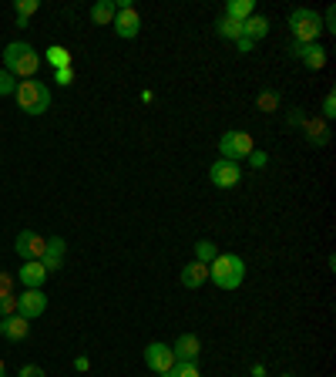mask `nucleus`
<instances>
[{"mask_svg":"<svg viewBox=\"0 0 336 377\" xmlns=\"http://www.w3.org/2000/svg\"><path fill=\"white\" fill-rule=\"evenodd\" d=\"M4 71H11L17 81L34 78L40 71V54L27 44V40H11L4 48Z\"/></svg>","mask_w":336,"mask_h":377,"instance_id":"f257e3e1","label":"nucleus"},{"mask_svg":"<svg viewBox=\"0 0 336 377\" xmlns=\"http://www.w3.org/2000/svg\"><path fill=\"white\" fill-rule=\"evenodd\" d=\"M208 280L219 286V290H239L246 280V263L235 253H219L215 260L208 263Z\"/></svg>","mask_w":336,"mask_h":377,"instance_id":"f03ea898","label":"nucleus"},{"mask_svg":"<svg viewBox=\"0 0 336 377\" xmlns=\"http://www.w3.org/2000/svg\"><path fill=\"white\" fill-rule=\"evenodd\" d=\"M13 102L24 115H44L51 108V88L38 78H27V81H17L13 88Z\"/></svg>","mask_w":336,"mask_h":377,"instance_id":"7ed1b4c3","label":"nucleus"},{"mask_svg":"<svg viewBox=\"0 0 336 377\" xmlns=\"http://www.w3.org/2000/svg\"><path fill=\"white\" fill-rule=\"evenodd\" d=\"M289 31H293V44H316L323 34V17L310 7H296L289 13Z\"/></svg>","mask_w":336,"mask_h":377,"instance_id":"20e7f679","label":"nucleus"},{"mask_svg":"<svg viewBox=\"0 0 336 377\" xmlns=\"http://www.w3.org/2000/svg\"><path fill=\"white\" fill-rule=\"evenodd\" d=\"M256 152L252 148V135L249 131H225L219 138V155L229 158V162H242V158H249Z\"/></svg>","mask_w":336,"mask_h":377,"instance_id":"39448f33","label":"nucleus"},{"mask_svg":"<svg viewBox=\"0 0 336 377\" xmlns=\"http://www.w3.org/2000/svg\"><path fill=\"white\" fill-rule=\"evenodd\" d=\"M13 253H17L24 263L44 260V253H47V239H44V236H38L34 229H21V233H17V239H13Z\"/></svg>","mask_w":336,"mask_h":377,"instance_id":"423d86ee","label":"nucleus"},{"mask_svg":"<svg viewBox=\"0 0 336 377\" xmlns=\"http://www.w3.org/2000/svg\"><path fill=\"white\" fill-rule=\"evenodd\" d=\"M208 179H212V185H215V189H235V185L242 182V169H239V162L219 158V162H212Z\"/></svg>","mask_w":336,"mask_h":377,"instance_id":"0eeeda50","label":"nucleus"},{"mask_svg":"<svg viewBox=\"0 0 336 377\" xmlns=\"http://www.w3.org/2000/svg\"><path fill=\"white\" fill-rule=\"evenodd\" d=\"M145 367L155 371V374H168V371L175 367V354H172V347L162 344V340H152V344L145 347Z\"/></svg>","mask_w":336,"mask_h":377,"instance_id":"6e6552de","label":"nucleus"},{"mask_svg":"<svg viewBox=\"0 0 336 377\" xmlns=\"http://www.w3.org/2000/svg\"><path fill=\"white\" fill-rule=\"evenodd\" d=\"M111 27H115V34L121 40H131V38H138V31H142V17H138L135 7H118Z\"/></svg>","mask_w":336,"mask_h":377,"instance_id":"1a4fd4ad","label":"nucleus"},{"mask_svg":"<svg viewBox=\"0 0 336 377\" xmlns=\"http://www.w3.org/2000/svg\"><path fill=\"white\" fill-rule=\"evenodd\" d=\"M44 310H47V297H44L40 290H24V293L17 297V313H21L24 320H38V317H44Z\"/></svg>","mask_w":336,"mask_h":377,"instance_id":"9d476101","label":"nucleus"},{"mask_svg":"<svg viewBox=\"0 0 336 377\" xmlns=\"http://www.w3.org/2000/svg\"><path fill=\"white\" fill-rule=\"evenodd\" d=\"M172 354H175V361H189V364H195L198 354H202V340L195 337V334H179V340L172 344Z\"/></svg>","mask_w":336,"mask_h":377,"instance_id":"9b49d317","label":"nucleus"},{"mask_svg":"<svg viewBox=\"0 0 336 377\" xmlns=\"http://www.w3.org/2000/svg\"><path fill=\"white\" fill-rule=\"evenodd\" d=\"M27 334H30V320H24L21 313H11V317H0V337L7 340H24Z\"/></svg>","mask_w":336,"mask_h":377,"instance_id":"f8f14e48","label":"nucleus"},{"mask_svg":"<svg viewBox=\"0 0 336 377\" xmlns=\"http://www.w3.org/2000/svg\"><path fill=\"white\" fill-rule=\"evenodd\" d=\"M293 54H296V58L306 67H310V71H320V67H326V51L320 48V44H293Z\"/></svg>","mask_w":336,"mask_h":377,"instance_id":"ddd939ff","label":"nucleus"},{"mask_svg":"<svg viewBox=\"0 0 336 377\" xmlns=\"http://www.w3.org/2000/svg\"><path fill=\"white\" fill-rule=\"evenodd\" d=\"M17 280H21V286H24V290H40V286H44V280H47V270L40 266V260H30V263H24V266H21Z\"/></svg>","mask_w":336,"mask_h":377,"instance_id":"4468645a","label":"nucleus"},{"mask_svg":"<svg viewBox=\"0 0 336 377\" xmlns=\"http://www.w3.org/2000/svg\"><path fill=\"white\" fill-rule=\"evenodd\" d=\"M206 280H208V266H206V263L192 260L189 266H181V286H185V290H198Z\"/></svg>","mask_w":336,"mask_h":377,"instance_id":"2eb2a0df","label":"nucleus"},{"mask_svg":"<svg viewBox=\"0 0 336 377\" xmlns=\"http://www.w3.org/2000/svg\"><path fill=\"white\" fill-rule=\"evenodd\" d=\"M266 34H269V21H266L262 13H252V17H246V21H242V38H246V40H252V44H256V40H262Z\"/></svg>","mask_w":336,"mask_h":377,"instance_id":"dca6fc26","label":"nucleus"},{"mask_svg":"<svg viewBox=\"0 0 336 377\" xmlns=\"http://www.w3.org/2000/svg\"><path fill=\"white\" fill-rule=\"evenodd\" d=\"M115 13H118V7L111 4V0H98V4L91 7V24H98V27L111 24V21H115Z\"/></svg>","mask_w":336,"mask_h":377,"instance_id":"f3484780","label":"nucleus"},{"mask_svg":"<svg viewBox=\"0 0 336 377\" xmlns=\"http://www.w3.org/2000/svg\"><path fill=\"white\" fill-rule=\"evenodd\" d=\"M256 13V0H229L225 4V17H233V21H246V17H252Z\"/></svg>","mask_w":336,"mask_h":377,"instance_id":"a211bd4d","label":"nucleus"},{"mask_svg":"<svg viewBox=\"0 0 336 377\" xmlns=\"http://www.w3.org/2000/svg\"><path fill=\"white\" fill-rule=\"evenodd\" d=\"M215 34H219V38H225V40H239V38H242V24L222 13L219 21H215Z\"/></svg>","mask_w":336,"mask_h":377,"instance_id":"6ab92c4d","label":"nucleus"},{"mask_svg":"<svg viewBox=\"0 0 336 377\" xmlns=\"http://www.w3.org/2000/svg\"><path fill=\"white\" fill-rule=\"evenodd\" d=\"M303 129H306L310 145H326V142H330V131H326L323 121H303Z\"/></svg>","mask_w":336,"mask_h":377,"instance_id":"aec40b11","label":"nucleus"},{"mask_svg":"<svg viewBox=\"0 0 336 377\" xmlns=\"http://www.w3.org/2000/svg\"><path fill=\"white\" fill-rule=\"evenodd\" d=\"M47 65H54L57 71H61V67H74V65H71V51H67V48H61V44L47 48Z\"/></svg>","mask_w":336,"mask_h":377,"instance_id":"412c9836","label":"nucleus"},{"mask_svg":"<svg viewBox=\"0 0 336 377\" xmlns=\"http://www.w3.org/2000/svg\"><path fill=\"white\" fill-rule=\"evenodd\" d=\"M215 256H219V246H215L212 239H198V243H195V260H198V263H206V266H208Z\"/></svg>","mask_w":336,"mask_h":377,"instance_id":"4be33fe9","label":"nucleus"},{"mask_svg":"<svg viewBox=\"0 0 336 377\" xmlns=\"http://www.w3.org/2000/svg\"><path fill=\"white\" fill-rule=\"evenodd\" d=\"M162 377H202V371H198V364H189V361H175V367L168 371V374Z\"/></svg>","mask_w":336,"mask_h":377,"instance_id":"5701e85b","label":"nucleus"},{"mask_svg":"<svg viewBox=\"0 0 336 377\" xmlns=\"http://www.w3.org/2000/svg\"><path fill=\"white\" fill-rule=\"evenodd\" d=\"M38 7H40V0H17V4H13V13H17L21 21H27L30 13H38Z\"/></svg>","mask_w":336,"mask_h":377,"instance_id":"b1692460","label":"nucleus"},{"mask_svg":"<svg viewBox=\"0 0 336 377\" xmlns=\"http://www.w3.org/2000/svg\"><path fill=\"white\" fill-rule=\"evenodd\" d=\"M256 104L262 108V111H276V108H279V94L276 92H259Z\"/></svg>","mask_w":336,"mask_h":377,"instance_id":"393cba45","label":"nucleus"},{"mask_svg":"<svg viewBox=\"0 0 336 377\" xmlns=\"http://www.w3.org/2000/svg\"><path fill=\"white\" fill-rule=\"evenodd\" d=\"M65 239H61V236H51V239H47V253H44V256H57V260H65Z\"/></svg>","mask_w":336,"mask_h":377,"instance_id":"a878e982","label":"nucleus"},{"mask_svg":"<svg viewBox=\"0 0 336 377\" xmlns=\"http://www.w3.org/2000/svg\"><path fill=\"white\" fill-rule=\"evenodd\" d=\"M13 88H17V78H13L11 71L0 67V98H4V94H13Z\"/></svg>","mask_w":336,"mask_h":377,"instance_id":"bb28decb","label":"nucleus"},{"mask_svg":"<svg viewBox=\"0 0 336 377\" xmlns=\"http://www.w3.org/2000/svg\"><path fill=\"white\" fill-rule=\"evenodd\" d=\"M17 313V293H4L0 297V317H11Z\"/></svg>","mask_w":336,"mask_h":377,"instance_id":"cd10ccee","label":"nucleus"},{"mask_svg":"<svg viewBox=\"0 0 336 377\" xmlns=\"http://www.w3.org/2000/svg\"><path fill=\"white\" fill-rule=\"evenodd\" d=\"M4 293H17V280H13L7 270H0V297Z\"/></svg>","mask_w":336,"mask_h":377,"instance_id":"c85d7f7f","label":"nucleus"},{"mask_svg":"<svg viewBox=\"0 0 336 377\" xmlns=\"http://www.w3.org/2000/svg\"><path fill=\"white\" fill-rule=\"evenodd\" d=\"M54 81H57V84H71V81H74V67H61V71H54Z\"/></svg>","mask_w":336,"mask_h":377,"instance_id":"c756f323","label":"nucleus"},{"mask_svg":"<svg viewBox=\"0 0 336 377\" xmlns=\"http://www.w3.org/2000/svg\"><path fill=\"white\" fill-rule=\"evenodd\" d=\"M17 377H47V371L38 367V364H27V367H21V374H17Z\"/></svg>","mask_w":336,"mask_h":377,"instance_id":"7c9ffc66","label":"nucleus"},{"mask_svg":"<svg viewBox=\"0 0 336 377\" xmlns=\"http://www.w3.org/2000/svg\"><path fill=\"white\" fill-rule=\"evenodd\" d=\"M333 115H336V94L330 92L323 98V118H333Z\"/></svg>","mask_w":336,"mask_h":377,"instance_id":"2f4dec72","label":"nucleus"},{"mask_svg":"<svg viewBox=\"0 0 336 377\" xmlns=\"http://www.w3.org/2000/svg\"><path fill=\"white\" fill-rule=\"evenodd\" d=\"M266 162H269L266 152H252V155H249V165H252V169H266Z\"/></svg>","mask_w":336,"mask_h":377,"instance_id":"473e14b6","label":"nucleus"},{"mask_svg":"<svg viewBox=\"0 0 336 377\" xmlns=\"http://www.w3.org/2000/svg\"><path fill=\"white\" fill-rule=\"evenodd\" d=\"M61 263H65V260H57V256H44V260H40V266H44L47 273H57V270H61Z\"/></svg>","mask_w":336,"mask_h":377,"instance_id":"72a5a7b5","label":"nucleus"},{"mask_svg":"<svg viewBox=\"0 0 336 377\" xmlns=\"http://www.w3.org/2000/svg\"><path fill=\"white\" fill-rule=\"evenodd\" d=\"M323 31H330V34L336 31V11H333V7H330V11H326V17H323Z\"/></svg>","mask_w":336,"mask_h":377,"instance_id":"f704fd0d","label":"nucleus"},{"mask_svg":"<svg viewBox=\"0 0 336 377\" xmlns=\"http://www.w3.org/2000/svg\"><path fill=\"white\" fill-rule=\"evenodd\" d=\"M286 125H303V115H299V111H289V115H286Z\"/></svg>","mask_w":336,"mask_h":377,"instance_id":"c9c22d12","label":"nucleus"},{"mask_svg":"<svg viewBox=\"0 0 336 377\" xmlns=\"http://www.w3.org/2000/svg\"><path fill=\"white\" fill-rule=\"evenodd\" d=\"M235 44H239V51H242V54H249V51H252V40H246V38H239Z\"/></svg>","mask_w":336,"mask_h":377,"instance_id":"e433bc0d","label":"nucleus"},{"mask_svg":"<svg viewBox=\"0 0 336 377\" xmlns=\"http://www.w3.org/2000/svg\"><path fill=\"white\" fill-rule=\"evenodd\" d=\"M74 367H78V371H88L91 361H88V357H78V361H74Z\"/></svg>","mask_w":336,"mask_h":377,"instance_id":"4c0bfd02","label":"nucleus"},{"mask_svg":"<svg viewBox=\"0 0 336 377\" xmlns=\"http://www.w3.org/2000/svg\"><path fill=\"white\" fill-rule=\"evenodd\" d=\"M252 377H269V374H266V367L262 364H252Z\"/></svg>","mask_w":336,"mask_h":377,"instance_id":"58836bf2","label":"nucleus"},{"mask_svg":"<svg viewBox=\"0 0 336 377\" xmlns=\"http://www.w3.org/2000/svg\"><path fill=\"white\" fill-rule=\"evenodd\" d=\"M0 377H7V371H4V361H0Z\"/></svg>","mask_w":336,"mask_h":377,"instance_id":"ea45409f","label":"nucleus"},{"mask_svg":"<svg viewBox=\"0 0 336 377\" xmlns=\"http://www.w3.org/2000/svg\"><path fill=\"white\" fill-rule=\"evenodd\" d=\"M283 377H293V374H283Z\"/></svg>","mask_w":336,"mask_h":377,"instance_id":"a19ab883","label":"nucleus"}]
</instances>
